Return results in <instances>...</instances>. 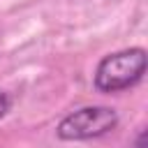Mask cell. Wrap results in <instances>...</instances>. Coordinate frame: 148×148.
<instances>
[{
  "label": "cell",
  "mask_w": 148,
  "mask_h": 148,
  "mask_svg": "<svg viewBox=\"0 0 148 148\" xmlns=\"http://www.w3.org/2000/svg\"><path fill=\"white\" fill-rule=\"evenodd\" d=\"M146 74V51L125 49L102 58L95 72V86L102 92H118L139 83Z\"/></svg>",
  "instance_id": "cell-1"
},
{
  "label": "cell",
  "mask_w": 148,
  "mask_h": 148,
  "mask_svg": "<svg viewBox=\"0 0 148 148\" xmlns=\"http://www.w3.org/2000/svg\"><path fill=\"white\" fill-rule=\"evenodd\" d=\"M118 125V113L109 106H83L65 116L58 125V136L62 141H86L111 132Z\"/></svg>",
  "instance_id": "cell-2"
},
{
  "label": "cell",
  "mask_w": 148,
  "mask_h": 148,
  "mask_svg": "<svg viewBox=\"0 0 148 148\" xmlns=\"http://www.w3.org/2000/svg\"><path fill=\"white\" fill-rule=\"evenodd\" d=\"M7 111H9V97L5 92H0V118H5Z\"/></svg>",
  "instance_id": "cell-3"
}]
</instances>
